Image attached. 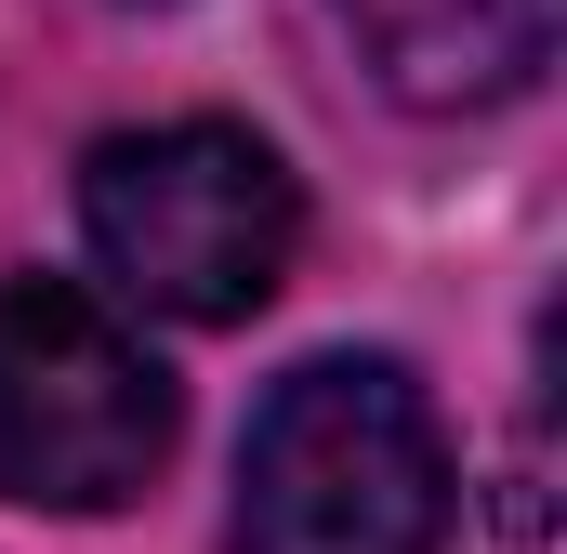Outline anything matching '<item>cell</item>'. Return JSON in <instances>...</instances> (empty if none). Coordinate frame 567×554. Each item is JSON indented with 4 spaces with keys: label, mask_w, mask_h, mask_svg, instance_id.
<instances>
[{
    "label": "cell",
    "mask_w": 567,
    "mask_h": 554,
    "mask_svg": "<svg viewBox=\"0 0 567 554\" xmlns=\"http://www.w3.org/2000/svg\"><path fill=\"white\" fill-rule=\"evenodd\" d=\"M449 435L396 357H303L238 449V554H435Z\"/></svg>",
    "instance_id": "1"
},
{
    "label": "cell",
    "mask_w": 567,
    "mask_h": 554,
    "mask_svg": "<svg viewBox=\"0 0 567 554\" xmlns=\"http://www.w3.org/2000/svg\"><path fill=\"white\" fill-rule=\"evenodd\" d=\"M80 225L93 265L158 317H251L278 304L290 252H303V198H290L278 145L238 120H158V133H106L80 158Z\"/></svg>",
    "instance_id": "2"
},
{
    "label": "cell",
    "mask_w": 567,
    "mask_h": 554,
    "mask_svg": "<svg viewBox=\"0 0 567 554\" xmlns=\"http://www.w3.org/2000/svg\"><path fill=\"white\" fill-rule=\"evenodd\" d=\"M172 449V370L80 290L13 277L0 290V502L40 515H120Z\"/></svg>",
    "instance_id": "3"
},
{
    "label": "cell",
    "mask_w": 567,
    "mask_h": 554,
    "mask_svg": "<svg viewBox=\"0 0 567 554\" xmlns=\"http://www.w3.org/2000/svg\"><path fill=\"white\" fill-rule=\"evenodd\" d=\"M343 27L396 106H502L555 66L567 0H343Z\"/></svg>",
    "instance_id": "4"
}]
</instances>
